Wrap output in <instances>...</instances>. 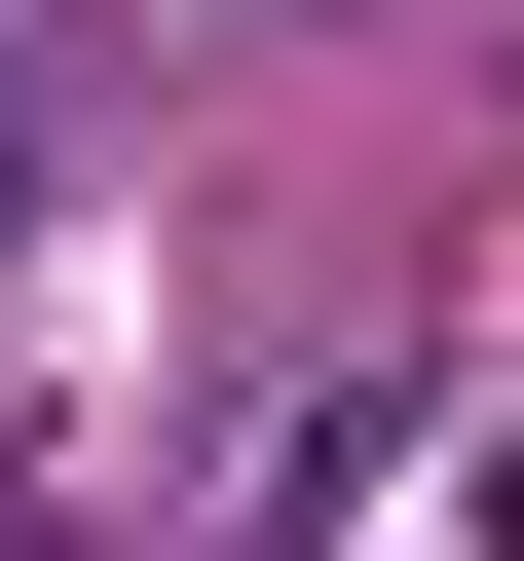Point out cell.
<instances>
[{"instance_id": "6da1fadb", "label": "cell", "mask_w": 524, "mask_h": 561, "mask_svg": "<svg viewBox=\"0 0 524 561\" xmlns=\"http://www.w3.org/2000/svg\"><path fill=\"white\" fill-rule=\"evenodd\" d=\"M0 187H38V76H0Z\"/></svg>"}]
</instances>
